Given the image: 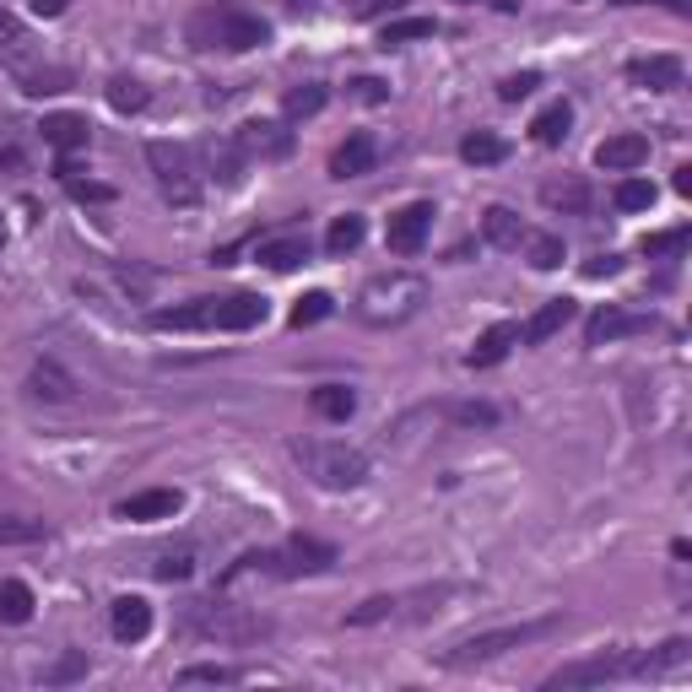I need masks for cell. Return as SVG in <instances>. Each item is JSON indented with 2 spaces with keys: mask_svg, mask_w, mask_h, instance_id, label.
<instances>
[{
  "mask_svg": "<svg viewBox=\"0 0 692 692\" xmlns=\"http://www.w3.org/2000/svg\"><path fill=\"white\" fill-rule=\"evenodd\" d=\"M428 303V282L417 277V271H384V277H373V282H363V292H358V320L373 330H390V325H407L411 314Z\"/></svg>",
  "mask_w": 692,
  "mask_h": 692,
  "instance_id": "obj_1",
  "label": "cell"
},
{
  "mask_svg": "<svg viewBox=\"0 0 692 692\" xmlns=\"http://www.w3.org/2000/svg\"><path fill=\"white\" fill-rule=\"evenodd\" d=\"M335 569V546L330 541H314V535H292L287 546H271V552H244L228 579L239 573H271V579H303V573H325Z\"/></svg>",
  "mask_w": 692,
  "mask_h": 692,
  "instance_id": "obj_2",
  "label": "cell"
},
{
  "mask_svg": "<svg viewBox=\"0 0 692 692\" xmlns=\"http://www.w3.org/2000/svg\"><path fill=\"white\" fill-rule=\"evenodd\" d=\"M292 460L303 465V477L325 492H352L368 482V460L347 444H325V439H298Z\"/></svg>",
  "mask_w": 692,
  "mask_h": 692,
  "instance_id": "obj_3",
  "label": "cell"
},
{
  "mask_svg": "<svg viewBox=\"0 0 692 692\" xmlns=\"http://www.w3.org/2000/svg\"><path fill=\"white\" fill-rule=\"evenodd\" d=\"M563 628V616H535V622H514V628H492V633H471V639H460L454 650L439 654V665L449 671H465V665H482V660H498V654L520 650L530 639H546V633H558Z\"/></svg>",
  "mask_w": 692,
  "mask_h": 692,
  "instance_id": "obj_4",
  "label": "cell"
},
{
  "mask_svg": "<svg viewBox=\"0 0 692 692\" xmlns=\"http://www.w3.org/2000/svg\"><path fill=\"white\" fill-rule=\"evenodd\" d=\"M147 163H152V179L173 205H190L201 201V168H195V152L179 147V141H152L147 147Z\"/></svg>",
  "mask_w": 692,
  "mask_h": 692,
  "instance_id": "obj_5",
  "label": "cell"
},
{
  "mask_svg": "<svg viewBox=\"0 0 692 692\" xmlns=\"http://www.w3.org/2000/svg\"><path fill=\"white\" fill-rule=\"evenodd\" d=\"M190 33H195L201 49H233V54L260 49V43L271 39V28H265L260 17H244V11H201V17L190 22Z\"/></svg>",
  "mask_w": 692,
  "mask_h": 692,
  "instance_id": "obj_6",
  "label": "cell"
},
{
  "mask_svg": "<svg viewBox=\"0 0 692 692\" xmlns=\"http://www.w3.org/2000/svg\"><path fill=\"white\" fill-rule=\"evenodd\" d=\"M190 633L222 639V644H249V639H265V622L254 611L233 606V601H195L190 606Z\"/></svg>",
  "mask_w": 692,
  "mask_h": 692,
  "instance_id": "obj_7",
  "label": "cell"
},
{
  "mask_svg": "<svg viewBox=\"0 0 692 692\" xmlns=\"http://www.w3.org/2000/svg\"><path fill=\"white\" fill-rule=\"evenodd\" d=\"M644 650H611V654H590V660H573L563 671L546 676V692L563 688H595V682H622V676H639Z\"/></svg>",
  "mask_w": 692,
  "mask_h": 692,
  "instance_id": "obj_8",
  "label": "cell"
},
{
  "mask_svg": "<svg viewBox=\"0 0 692 692\" xmlns=\"http://www.w3.org/2000/svg\"><path fill=\"white\" fill-rule=\"evenodd\" d=\"M433 201H411L401 205L395 217H390V228H384V244L395 249V254H417L422 249V239H428V228H433Z\"/></svg>",
  "mask_w": 692,
  "mask_h": 692,
  "instance_id": "obj_9",
  "label": "cell"
},
{
  "mask_svg": "<svg viewBox=\"0 0 692 692\" xmlns=\"http://www.w3.org/2000/svg\"><path fill=\"white\" fill-rule=\"evenodd\" d=\"M233 141L244 147V158H260V163H277V158L292 152V130L282 120H249Z\"/></svg>",
  "mask_w": 692,
  "mask_h": 692,
  "instance_id": "obj_10",
  "label": "cell"
},
{
  "mask_svg": "<svg viewBox=\"0 0 692 692\" xmlns=\"http://www.w3.org/2000/svg\"><path fill=\"white\" fill-rule=\"evenodd\" d=\"M271 314V303L260 292H233V298H211V330H254Z\"/></svg>",
  "mask_w": 692,
  "mask_h": 692,
  "instance_id": "obj_11",
  "label": "cell"
},
{
  "mask_svg": "<svg viewBox=\"0 0 692 692\" xmlns=\"http://www.w3.org/2000/svg\"><path fill=\"white\" fill-rule=\"evenodd\" d=\"M595 163L606 168V173H633V168H644L650 163V136H639V130L606 136V141L595 147Z\"/></svg>",
  "mask_w": 692,
  "mask_h": 692,
  "instance_id": "obj_12",
  "label": "cell"
},
{
  "mask_svg": "<svg viewBox=\"0 0 692 692\" xmlns=\"http://www.w3.org/2000/svg\"><path fill=\"white\" fill-rule=\"evenodd\" d=\"M373 163H379V141H373L368 130H352V136L330 152V179H363V173H373Z\"/></svg>",
  "mask_w": 692,
  "mask_h": 692,
  "instance_id": "obj_13",
  "label": "cell"
},
{
  "mask_svg": "<svg viewBox=\"0 0 692 692\" xmlns=\"http://www.w3.org/2000/svg\"><path fill=\"white\" fill-rule=\"evenodd\" d=\"M569 320H573V298H546V303H541V309L525 320L520 341H525V347H541V341H552V335L569 325Z\"/></svg>",
  "mask_w": 692,
  "mask_h": 692,
  "instance_id": "obj_14",
  "label": "cell"
},
{
  "mask_svg": "<svg viewBox=\"0 0 692 692\" xmlns=\"http://www.w3.org/2000/svg\"><path fill=\"white\" fill-rule=\"evenodd\" d=\"M179 503H184V498H179L173 488H152V492H136V498H124L114 514H120V520H136V525H147V520H168Z\"/></svg>",
  "mask_w": 692,
  "mask_h": 692,
  "instance_id": "obj_15",
  "label": "cell"
},
{
  "mask_svg": "<svg viewBox=\"0 0 692 692\" xmlns=\"http://www.w3.org/2000/svg\"><path fill=\"white\" fill-rule=\"evenodd\" d=\"M654 320L650 314H628V309H601L590 325H584V335H590V347H606V341H616V335H633V330H650Z\"/></svg>",
  "mask_w": 692,
  "mask_h": 692,
  "instance_id": "obj_16",
  "label": "cell"
},
{
  "mask_svg": "<svg viewBox=\"0 0 692 692\" xmlns=\"http://www.w3.org/2000/svg\"><path fill=\"white\" fill-rule=\"evenodd\" d=\"M254 260H260L265 271H298V265L309 260V233H287V239H265V244L254 249Z\"/></svg>",
  "mask_w": 692,
  "mask_h": 692,
  "instance_id": "obj_17",
  "label": "cell"
},
{
  "mask_svg": "<svg viewBox=\"0 0 692 692\" xmlns=\"http://www.w3.org/2000/svg\"><path fill=\"white\" fill-rule=\"evenodd\" d=\"M28 395H33V401H71V395H77V379L54 363V358H43V363L28 373Z\"/></svg>",
  "mask_w": 692,
  "mask_h": 692,
  "instance_id": "obj_18",
  "label": "cell"
},
{
  "mask_svg": "<svg viewBox=\"0 0 692 692\" xmlns=\"http://www.w3.org/2000/svg\"><path fill=\"white\" fill-rule=\"evenodd\" d=\"M205 163H211V179H222L228 190L244 179V147L233 136H211L205 141Z\"/></svg>",
  "mask_w": 692,
  "mask_h": 692,
  "instance_id": "obj_19",
  "label": "cell"
},
{
  "mask_svg": "<svg viewBox=\"0 0 692 692\" xmlns=\"http://www.w3.org/2000/svg\"><path fill=\"white\" fill-rule=\"evenodd\" d=\"M87 136H92V124L82 120V114H49L43 120V141L60 152V158H71V152H82Z\"/></svg>",
  "mask_w": 692,
  "mask_h": 692,
  "instance_id": "obj_20",
  "label": "cell"
},
{
  "mask_svg": "<svg viewBox=\"0 0 692 692\" xmlns=\"http://www.w3.org/2000/svg\"><path fill=\"white\" fill-rule=\"evenodd\" d=\"M628 77H633L639 87H650V92H671V87H682V60H671V54H650V60H633Z\"/></svg>",
  "mask_w": 692,
  "mask_h": 692,
  "instance_id": "obj_21",
  "label": "cell"
},
{
  "mask_svg": "<svg viewBox=\"0 0 692 692\" xmlns=\"http://www.w3.org/2000/svg\"><path fill=\"white\" fill-rule=\"evenodd\" d=\"M147 633H152V606H147L141 595L114 601V639H120V644H136V639H147Z\"/></svg>",
  "mask_w": 692,
  "mask_h": 692,
  "instance_id": "obj_22",
  "label": "cell"
},
{
  "mask_svg": "<svg viewBox=\"0 0 692 692\" xmlns=\"http://www.w3.org/2000/svg\"><path fill=\"white\" fill-rule=\"evenodd\" d=\"M541 201L552 205V211L584 217V211H590V184H584V179H546V184H541Z\"/></svg>",
  "mask_w": 692,
  "mask_h": 692,
  "instance_id": "obj_23",
  "label": "cell"
},
{
  "mask_svg": "<svg viewBox=\"0 0 692 692\" xmlns=\"http://www.w3.org/2000/svg\"><path fill=\"white\" fill-rule=\"evenodd\" d=\"M514 341H520V325H492V330H482L465 363H471V368H492V363H503Z\"/></svg>",
  "mask_w": 692,
  "mask_h": 692,
  "instance_id": "obj_24",
  "label": "cell"
},
{
  "mask_svg": "<svg viewBox=\"0 0 692 692\" xmlns=\"http://www.w3.org/2000/svg\"><path fill=\"white\" fill-rule=\"evenodd\" d=\"M482 233H488V244H498V249H520L525 244V222L509 211V205H488V217H482Z\"/></svg>",
  "mask_w": 692,
  "mask_h": 692,
  "instance_id": "obj_25",
  "label": "cell"
},
{
  "mask_svg": "<svg viewBox=\"0 0 692 692\" xmlns=\"http://www.w3.org/2000/svg\"><path fill=\"white\" fill-rule=\"evenodd\" d=\"M309 411L325 417V422H347V417L358 411V395H352L347 384H320V390L309 395Z\"/></svg>",
  "mask_w": 692,
  "mask_h": 692,
  "instance_id": "obj_26",
  "label": "cell"
},
{
  "mask_svg": "<svg viewBox=\"0 0 692 692\" xmlns=\"http://www.w3.org/2000/svg\"><path fill=\"white\" fill-rule=\"evenodd\" d=\"M152 325L158 330H211V298H195V303H184V309H158Z\"/></svg>",
  "mask_w": 692,
  "mask_h": 692,
  "instance_id": "obj_27",
  "label": "cell"
},
{
  "mask_svg": "<svg viewBox=\"0 0 692 692\" xmlns=\"http://www.w3.org/2000/svg\"><path fill=\"white\" fill-rule=\"evenodd\" d=\"M569 124H573V109L569 103H552V109L535 114L530 136H535V147H563V141H569Z\"/></svg>",
  "mask_w": 692,
  "mask_h": 692,
  "instance_id": "obj_28",
  "label": "cell"
},
{
  "mask_svg": "<svg viewBox=\"0 0 692 692\" xmlns=\"http://www.w3.org/2000/svg\"><path fill=\"white\" fill-rule=\"evenodd\" d=\"M460 158H465L471 168H492V163H503V158H509V147H503L492 130H477V136H465V141H460Z\"/></svg>",
  "mask_w": 692,
  "mask_h": 692,
  "instance_id": "obj_29",
  "label": "cell"
},
{
  "mask_svg": "<svg viewBox=\"0 0 692 692\" xmlns=\"http://www.w3.org/2000/svg\"><path fill=\"white\" fill-rule=\"evenodd\" d=\"M363 233H368V222L358 217V211H347V217H335V222H330L325 249H330V254H352V249L363 244Z\"/></svg>",
  "mask_w": 692,
  "mask_h": 692,
  "instance_id": "obj_30",
  "label": "cell"
},
{
  "mask_svg": "<svg viewBox=\"0 0 692 692\" xmlns=\"http://www.w3.org/2000/svg\"><path fill=\"white\" fill-rule=\"evenodd\" d=\"M325 87L320 82H303V87H292V92H287L282 98V109H287V120H314V114H320V109H325Z\"/></svg>",
  "mask_w": 692,
  "mask_h": 692,
  "instance_id": "obj_31",
  "label": "cell"
},
{
  "mask_svg": "<svg viewBox=\"0 0 692 692\" xmlns=\"http://www.w3.org/2000/svg\"><path fill=\"white\" fill-rule=\"evenodd\" d=\"M33 616V590L22 579H6L0 584V622H28Z\"/></svg>",
  "mask_w": 692,
  "mask_h": 692,
  "instance_id": "obj_32",
  "label": "cell"
},
{
  "mask_svg": "<svg viewBox=\"0 0 692 692\" xmlns=\"http://www.w3.org/2000/svg\"><path fill=\"white\" fill-rule=\"evenodd\" d=\"M525 260L535 271H558L563 265V239H552V233H525Z\"/></svg>",
  "mask_w": 692,
  "mask_h": 692,
  "instance_id": "obj_33",
  "label": "cell"
},
{
  "mask_svg": "<svg viewBox=\"0 0 692 692\" xmlns=\"http://www.w3.org/2000/svg\"><path fill=\"white\" fill-rule=\"evenodd\" d=\"M179 682H184V688H233V682H244V671H239V665H184V671H179Z\"/></svg>",
  "mask_w": 692,
  "mask_h": 692,
  "instance_id": "obj_34",
  "label": "cell"
},
{
  "mask_svg": "<svg viewBox=\"0 0 692 692\" xmlns=\"http://www.w3.org/2000/svg\"><path fill=\"white\" fill-rule=\"evenodd\" d=\"M692 654L688 639H671V644H660V650H644V665H639V676H665V671H676L682 660Z\"/></svg>",
  "mask_w": 692,
  "mask_h": 692,
  "instance_id": "obj_35",
  "label": "cell"
},
{
  "mask_svg": "<svg viewBox=\"0 0 692 692\" xmlns=\"http://www.w3.org/2000/svg\"><path fill=\"white\" fill-rule=\"evenodd\" d=\"M109 103H114L120 114H141V109L152 103V92L136 82V77H114V82H109Z\"/></svg>",
  "mask_w": 692,
  "mask_h": 692,
  "instance_id": "obj_36",
  "label": "cell"
},
{
  "mask_svg": "<svg viewBox=\"0 0 692 692\" xmlns=\"http://www.w3.org/2000/svg\"><path fill=\"white\" fill-rule=\"evenodd\" d=\"M17 71V82H22V92H33V98H43V92H66L71 87V71H28V66H11Z\"/></svg>",
  "mask_w": 692,
  "mask_h": 692,
  "instance_id": "obj_37",
  "label": "cell"
},
{
  "mask_svg": "<svg viewBox=\"0 0 692 692\" xmlns=\"http://www.w3.org/2000/svg\"><path fill=\"white\" fill-rule=\"evenodd\" d=\"M417 39H433V17H401V22H390L384 28V49H395V43H417Z\"/></svg>",
  "mask_w": 692,
  "mask_h": 692,
  "instance_id": "obj_38",
  "label": "cell"
},
{
  "mask_svg": "<svg viewBox=\"0 0 692 692\" xmlns=\"http://www.w3.org/2000/svg\"><path fill=\"white\" fill-rule=\"evenodd\" d=\"M43 535H49V530H43L39 520H11V514H0V546H33Z\"/></svg>",
  "mask_w": 692,
  "mask_h": 692,
  "instance_id": "obj_39",
  "label": "cell"
},
{
  "mask_svg": "<svg viewBox=\"0 0 692 692\" xmlns=\"http://www.w3.org/2000/svg\"><path fill=\"white\" fill-rule=\"evenodd\" d=\"M330 309H335V303H330V292H303V298L292 303V325H298V330L320 325V320H325Z\"/></svg>",
  "mask_w": 692,
  "mask_h": 692,
  "instance_id": "obj_40",
  "label": "cell"
},
{
  "mask_svg": "<svg viewBox=\"0 0 692 692\" xmlns=\"http://www.w3.org/2000/svg\"><path fill=\"white\" fill-rule=\"evenodd\" d=\"M454 428H492L498 422V407H488V401H460V407L444 411Z\"/></svg>",
  "mask_w": 692,
  "mask_h": 692,
  "instance_id": "obj_41",
  "label": "cell"
},
{
  "mask_svg": "<svg viewBox=\"0 0 692 692\" xmlns=\"http://www.w3.org/2000/svg\"><path fill=\"white\" fill-rule=\"evenodd\" d=\"M395 595H373V601H363V606L347 611V628H368V622H384V616H395Z\"/></svg>",
  "mask_w": 692,
  "mask_h": 692,
  "instance_id": "obj_42",
  "label": "cell"
},
{
  "mask_svg": "<svg viewBox=\"0 0 692 692\" xmlns=\"http://www.w3.org/2000/svg\"><path fill=\"white\" fill-rule=\"evenodd\" d=\"M616 205H622V211H650L654 184L650 179H622V184H616Z\"/></svg>",
  "mask_w": 692,
  "mask_h": 692,
  "instance_id": "obj_43",
  "label": "cell"
},
{
  "mask_svg": "<svg viewBox=\"0 0 692 692\" xmlns=\"http://www.w3.org/2000/svg\"><path fill=\"white\" fill-rule=\"evenodd\" d=\"M22 43H28V28H22V22L0 6V49H6V60H11V66L22 60Z\"/></svg>",
  "mask_w": 692,
  "mask_h": 692,
  "instance_id": "obj_44",
  "label": "cell"
},
{
  "mask_svg": "<svg viewBox=\"0 0 692 692\" xmlns=\"http://www.w3.org/2000/svg\"><path fill=\"white\" fill-rule=\"evenodd\" d=\"M190 573H195V552H190V546L158 558V579H168V584H173V579H190Z\"/></svg>",
  "mask_w": 692,
  "mask_h": 692,
  "instance_id": "obj_45",
  "label": "cell"
},
{
  "mask_svg": "<svg viewBox=\"0 0 692 692\" xmlns=\"http://www.w3.org/2000/svg\"><path fill=\"white\" fill-rule=\"evenodd\" d=\"M688 228H671V233H650V239H644V254H650V260H660V254H682V249H688Z\"/></svg>",
  "mask_w": 692,
  "mask_h": 692,
  "instance_id": "obj_46",
  "label": "cell"
},
{
  "mask_svg": "<svg viewBox=\"0 0 692 692\" xmlns=\"http://www.w3.org/2000/svg\"><path fill=\"white\" fill-rule=\"evenodd\" d=\"M535 87H541V77H535V71H520V77H503V82H498V98H503V103H520Z\"/></svg>",
  "mask_w": 692,
  "mask_h": 692,
  "instance_id": "obj_47",
  "label": "cell"
},
{
  "mask_svg": "<svg viewBox=\"0 0 692 692\" xmlns=\"http://www.w3.org/2000/svg\"><path fill=\"white\" fill-rule=\"evenodd\" d=\"M77 676H87V654L82 650H71L60 665H49V671H43V682H77Z\"/></svg>",
  "mask_w": 692,
  "mask_h": 692,
  "instance_id": "obj_48",
  "label": "cell"
},
{
  "mask_svg": "<svg viewBox=\"0 0 692 692\" xmlns=\"http://www.w3.org/2000/svg\"><path fill=\"white\" fill-rule=\"evenodd\" d=\"M60 184H66V190H71V195H77V201H114V190H109V184H92V179H77V173H71V179H60Z\"/></svg>",
  "mask_w": 692,
  "mask_h": 692,
  "instance_id": "obj_49",
  "label": "cell"
},
{
  "mask_svg": "<svg viewBox=\"0 0 692 692\" xmlns=\"http://www.w3.org/2000/svg\"><path fill=\"white\" fill-rule=\"evenodd\" d=\"M352 98H358V103H384L390 87L379 82V77H358V82H352Z\"/></svg>",
  "mask_w": 692,
  "mask_h": 692,
  "instance_id": "obj_50",
  "label": "cell"
},
{
  "mask_svg": "<svg viewBox=\"0 0 692 692\" xmlns=\"http://www.w3.org/2000/svg\"><path fill=\"white\" fill-rule=\"evenodd\" d=\"M616 271H622V260H616V254H595V260H584V277H590V282L616 277Z\"/></svg>",
  "mask_w": 692,
  "mask_h": 692,
  "instance_id": "obj_51",
  "label": "cell"
},
{
  "mask_svg": "<svg viewBox=\"0 0 692 692\" xmlns=\"http://www.w3.org/2000/svg\"><path fill=\"white\" fill-rule=\"evenodd\" d=\"M401 0H352V17H379V11H395Z\"/></svg>",
  "mask_w": 692,
  "mask_h": 692,
  "instance_id": "obj_52",
  "label": "cell"
},
{
  "mask_svg": "<svg viewBox=\"0 0 692 692\" xmlns=\"http://www.w3.org/2000/svg\"><path fill=\"white\" fill-rule=\"evenodd\" d=\"M66 6H71V0H33V11H39V17H60Z\"/></svg>",
  "mask_w": 692,
  "mask_h": 692,
  "instance_id": "obj_53",
  "label": "cell"
},
{
  "mask_svg": "<svg viewBox=\"0 0 692 692\" xmlns=\"http://www.w3.org/2000/svg\"><path fill=\"white\" fill-rule=\"evenodd\" d=\"M676 195H692V168L688 163L676 168Z\"/></svg>",
  "mask_w": 692,
  "mask_h": 692,
  "instance_id": "obj_54",
  "label": "cell"
},
{
  "mask_svg": "<svg viewBox=\"0 0 692 692\" xmlns=\"http://www.w3.org/2000/svg\"><path fill=\"white\" fill-rule=\"evenodd\" d=\"M622 6H650V0H622ZM671 11H688V0H665Z\"/></svg>",
  "mask_w": 692,
  "mask_h": 692,
  "instance_id": "obj_55",
  "label": "cell"
},
{
  "mask_svg": "<svg viewBox=\"0 0 692 692\" xmlns=\"http://www.w3.org/2000/svg\"><path fill=\"white\" fill-rule=\"evenodd\" d=\"M287 6H298V11H303V6H309V0H287Z\"/></svg>",
  "mask_w": 692,
  "mask_h": 692,
  "instance_id": "obj_56",
  "label": "cell"
}]
</instances>
